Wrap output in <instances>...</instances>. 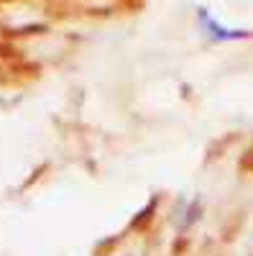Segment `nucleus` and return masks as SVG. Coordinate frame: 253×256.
Returning <instances> with one entry per match:
<instances>
[]
</instances>
